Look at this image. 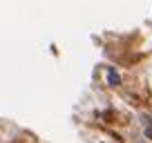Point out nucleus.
<instances>
[{"mask_svg":"<svg viewBox=\"0 0 152 143\" xmlns=\"http://www.w3.org/2000/svg\"><path fill=\"white\" fill-rule=\"evenodd\" d=\"M107 81H110V85H112V87H116V85H119V83H121L119 74H116V72H114L112 67H110V69H107Z\"/></svg>","mask_w":152,"mask_h":143,"instance_id":"obj_1","label":"nucleus"},{"mask_svg":"<svg viewBox=\"0 0 152 143\" xmlns=\"http://www.w3.org/2000/svg\"><path fill=\"white\" fill-rule=\"evenodd\" d=\"M145 134H148V136H150V139H152V130H150V128H148V130H145Z\"/></svg>","mask_w":152,"mask_h":143,"instance_id":"obj_2","label":"nucleus"}]
</instances>
